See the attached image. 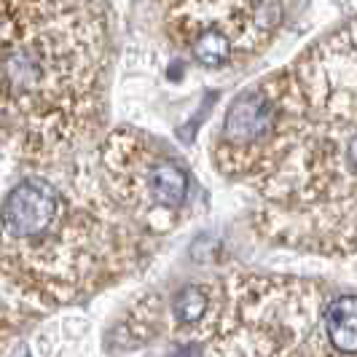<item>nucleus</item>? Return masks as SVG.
<instances>
[{
  "instance_id": "obj_6",
  "label": "nucleus",
  "mask_w": 357,
  "mask_h": 357,
  "mask_svg": "<svg viewBox=\"0 0 357 357\" xmlns=\"http://www.w3.org/2000/svg\"><path fill=\"white\" fill-rule=\"evenodd\" d=\"M46 314L49 312L36 293L11 268L0 264V352L17 333H22L24 328H30Z\"/></svg>"
},
{
  "instance_id": "obj_3",
  "label": "nucleus",
  "mask_w": 357,
  "mask_h": 357,
  "mask_svg": "<svg viewBox=\"0 0 357 357\" xmlns=\"http://www.w3.org/2000/svg\"><path fill=\"white\" fill-rule=\"evenodd\" d=\"M97 172L116 207L148 236L172 234L188 218L194 180L153 135L119 126L97 145Z\"/></svg>"
},
{
  "instance_id": "obj_2",
  "label": "nucleus",
  "mask_w": 357,
  "mask_h": 357,
  "mask_svg": "<svg viewBox=\"0 0 357 357\" xmlns=\"http://www.w3.org/2000/svg\"><path fill=\"white\" fill-rule=\"evenodd\" d=\"M153 250V236L126 218L102 185L62 164V178L33 169L0 207V264L52 314L129 277Z\"/></svg>"
},
{
  "instance_id": "obj_1",
  "label": "nucleus",
  "mask_w": 357,
  "mask_h": 357,
  "mask_svg": "<svg viewBox=\"0 0 357 357\" xmlns=\"http://www.w3.org/2000/svg\"><path fill=\"white\" fill-rule=\"evenodd\" d=\"M102 0H0V126L33 169L78 159L105 124Z\"/></svg>"
},
{
  "instance_id": "obj_7",
  "label": "nucleus",
  "mask_w": 357,
  "mask_h": 357,
  "mask_svg": "<svg viewBox=\"0 0 357 357\" xmlns=\"http://www.w3.org/2000/svg\"><path fill=\"white\" fill-rule=\"evenodd\" d=\"M0 145H11V140H8V135H6L3 126H0Z\"/></svg>"
},
{
  "instance_id": "obj_5",
  "label": "nucleus",
  "mask_w": 357,
  "mask_h": 357,
  "mask_svg": "<svg viewBox=\"0 0 357 357\" xmlns=\"http://www.w3.org/2000/svg\"><path fill=\"white\" fill-rule=\"evenodd\" d=\"M172 43L204 70L248 62L282 24L280 0H161Z\"/></svg>"
},
{
  "instance_id": "obj_4",
  "label": "nucleus",
  "mask_w": 357,
  "mask_h": 357,
  "mask_svg": "<svg viewBox=\"0 0 357 357\" xmlns=\"http://www.w3.org/2000/svg\"><path fill=\"white\" fill-rule=\"evenodd\" d=\"M293 129L296 97L285 65L242 89L226 107L213 140L215 169L231 183L258 191L285 159Z\"/></svg>"
}]
</instances>
